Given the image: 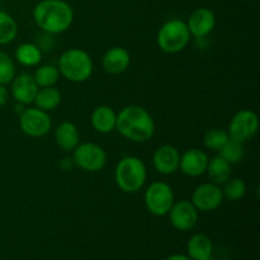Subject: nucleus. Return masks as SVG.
<instances>
[{
  "label": "nucleus",
  "mask_w": 260,
  "mask_h": 260,
  "mask_svg": "<svg viewBox=\"0 0 260 260\" xmlns=\"http://www.w3.org/2000/svg\"><path fill=\"white\" fill-rule=\"evenodd\" d=\"M155 121L151 114L140 106H127L117 114L116 129L121 136L132 142L150 141L155 135Z\"/></svg>",
  "instance_id": "nucleus-1"
},
{
  "label": "nucleus",
  "mask_w": 260,
  "mask_h": 260,
  "mask_svg": "<svg viewBox=\"0 0 260 260\" xmlns=\"http://www.w3.org/2000/svg\"><path fill=\"white\" fill-rule=\"evenodd\" d=\"M33 20L50 35L66 32L74 22V10L63 0H41L33 9Z\"/></svg>",
  "instance_id": "nucleus-2"
},
{
  "label": "nucleus",
  "mask_w": 260,
  "mask_h": 260,
  "mask_svg": "<svg viewBox=\"0 0 260 260\" xmlns=\"http://www.w3.org/2000/svg\"><path fill=\"white\" fill-rule=\"evenodd\" d=\"M114 180L123 193H137L147 180L146 165L137 156L122 157L114 169Z\"/></svg>",
  "instance_id": "nucleus-3"
},
{
  "label": "nucleus",
  "mask_w": 260,
  "mask_h": 260,
  "mask_svg": "<svg viewBox=\"0 0 260 260\" xmlns=\"http://www.w3.org/2000/svg\"><path fill=\"white\" fill-rule=\"evenodd\" d=\"M60 76L71 83H84L93 74L94 63L90 55L81 48H69L58 57Z\"/></svg>",
  "instance_id": "nucleus-4"
},
{
  "label": "nucleus",
  "mask_w": 260,
  "mask_h": 260,
  "mask_svg": "<svg viewBox=\"0 0 260 260\" xmlns=\"http://www.w3.org/2000/svg\"><path fill=\"white\" fill-rule=\"evenodd\" d=\"M190 32L187 23L180 19H170L157 32V46L165 53L182 52L190 42Z\"/></svg>",
  "instance_id": "nucleus-5"
},
{
  "label": "nucleus",
  "mask_w": 260,
  "mask_h": 260,
  "mask_svg": "<svg viewBox=\"0 0 260 260\" xmlns=\"http://www.w3.org/2000/svg\"><path fill=\"white\" fill-rule=\"evenodd\" d=\"M144 202L151 215L157 217L167 216L175 202L173 188L165 182L151 183L145 190Z\"/></svg>",
  "instance_id": "nucleus-6"
},
{
  "label": "nucleus",
  "mask_w": 260,
  "mask_h": 260,
  "mask_svg": "<svg viewBox=\"0 0 260 260\" xmlns=\"http://www.w3.org/2000/svg\"><path fill=\"white\" fill-rule=\"evenodd\" d=\"M73 162L84 172H101L107 164V152L101 145L83 142L73 150Z\"/></svg>",
  "instance_id": "nucleus-7"
},
{
  "label": "nucleus",
  "mask_w": 260,
  "mask_h": 260,
  "mask_svg": "<svg viewBox=\"0 0 260 260\" xmlns=\"http://www.w3.org/2000/svg\"><path fill=\"white\" fill-rule=\"evenodd\" d=\"M19 127L24 135L29 137H43L52 128V121L48 112L37 107L24 108L19 116Z\"/></svg>",
  "instance_id": "nucleus-8"
},
{
  "label": "nucleus",
  "mask_w": 260,
  "mask_h": 260,
  "mask_svg": "<svg viewBox=\"0 0 260 260\" xmlns=\"http://www.w3.org/2000/svg\"><path fill=\"white\" fill-rule=\"evenodd\" d=\"M259 128L258 116L251 109H240L234 114L229 123V136L234 140L244 142L253 139Z\"/></svg>",
  "instance_id": "nucleus-9"
},
{
  "label": "nucleus",
  "mask_w": 260,
  "mask_h": 260,
  "mask_svg": "<svg viewBox=\"0 0 260 260\" xmlns=\"http://www.w3.org/2000/svg\"><path fill=\"white\" fill-rule=\"evenodd\" d=\"M190 202L198 212H212L222 205V188L212 182L203 183L193 190Z\"/></svg>",
  "instance_id": "nucleus-10"
},
{
  "label": "nucleus",
  "mask_w": 260,
  "mask_h": 260,
  "mask_svg": "<svg viewBox=\"0 0 260 260\" xmlns=\"http://www.w3.org/2000/svg\"><path fill=\"white\" fill-rule=\"evenodd\" d=\"M170 223L179 231H189L196 228L198 222V211L192 202L187 200H180L174 202L169 211Z\"/></svg>",
  "instance_id": "nucleus-11"
},
{
  "label": "nucleus",
  "mask_w": 260,
  "mask_h": 260,
  "mask_svg": "<svg viewBox=\"0 0 260 260\" xmlns=\"http://www.w3.org/2000/svg\"><path fill=\"white\" fill-rule=\"evenodd\" d=\"M180 152L173 145H162L157 147L152 155V165L159 174L172 175L179 170Z\"/></svg>",
  "instance_id": "nucleus-12"
},
{
  "label": "nucleus",
  "mask_w": 260,
  "mask_h": 260,
  "mask_svg": "<svg viewBox=\"0 0 260 260\" xmlns=\"http://www.w3.org/2000/svg\"><path fill=\"white\" fill-rule=\"evenodd\" d=\"M208 161H210V157L203 150L189 149L180 154L179 169L187 177L197 178L205 174Z\"/></svg>",
  "instance_id": "nucleus-13"
},
{
  "label": "nucleus",
  "mask_w": 260,
  "mask_h": 260,
  "mask_svg": "<svg viewBox=\"0 0 260 260\" xmlns=\"http://www.w3.org/2000/svg\"><path fill=\"white\" fill-rule=\"evenodd\" d=\"M190 36L196 38H203L210 35L216 25V15L208 8H197L193 10L187 22Z\"/></svg>",
  "instance_id": "nucleus-14"
},
{
  "label": "nucleus",
  "mask_w": 260,
  "mask_h": 260,
  "mask_svg": "<svg viewBox=\"0 0 260 260\" xmlns=\"http://www.w3.org/2000/svg\"><path fill=\"white\" fill-rule=\"evenodd\" d=\"M38 89L40 88H38L37 83L33 79V75L23 73L14 76V79L12 80L10 91H12L13 98L15 99L17 103L28 106V104L33 103Z\"/></svg>",
  "instance_id": "nucleus-15"
},
{
  "label": "nucleus",
  "mask_w": 260,
  "mask_h": 260,
  "mask_svg": "<svg viewBox=\"0 0 260 260\" xmlns=\"http://www.w3.org/2000/svg\"><path fill=\"white\" fill-rule=\"evenodd\" d=\"M129 65H131V55L126 48L119 46L109 48L102 58V68L111 75H119L124 73Z\"/></svg>",
  "instance_id": "nucleus-16"
},
{
  "label": "nucleus",
  "mask_w": 260,
  "mask_h": 260,
  "mask_svg": "<svg viewBox=\"0 0 260 260\" xmlns=\"http://www.w3.org/2000/svg\"><path fill=\"white\" fill-rule=\"evenodd\" d=\"M117 113L109 106H99L93 111L90 116L91 127L98 134H111L116 129Z\"/></svg>",
  "instance_id": "nucleus-17"
},
{
  "label": "nucleus",
  "mask_w": 260,
  "mask_h": 260,
  "mask_svg": "<svg viewBox=\"0 0 260 260\" xmlns=\"http://www.w3.org/2000/svg\"><path fill=\"white\" fill-rule=\"evenodd\" d=\"M56 145L63 151H73L80 144V134L73 122H61L55 129Z\"/></svg>",
  "instance_id": "nucleus-18"
},
{
  "label": "nucleus",
  "mask_w": 260,
  "mask_h": 260,
  "mask_svg": "<svg viewBox=\"0 0 260 260\" xmlns=\"http://www.w3.org/2000/svg\"><path fill=\"white\" fill-rule=\"evenodd\" d=\"M187 253L192 260H206L212 256V240L205 234H196L188 240Z\"/></svg>",
  "instance_id": "nucleus-19"
},
{
  "label": "nucleus",
  "mask_w": 260,
  "mask_h": 260,
  "mask_svg": "<svg viewBox=\"0 0 260 260\" xmlns=\"http://www.w3.org/2000/svg\"><path fill=\"white\" fill-rule=\"evenodd\" d=\"M61 101H62V96L58 89H56L55 86H46V88L38 89L33 103L42 111L51 112L60 106Z\"/></svg>",
  "instance_id": "nucleus-20"
},
{
  "label": "nucleus",
  "mask_w": 260,
  "mask_h": 260,
  "mask_svg": "<svg viewBox=\"0 0 260 260\" xmlns=\"http://www.w3.org/2000/svg\"><path fill=\"white\" fill-rule=\"evenodd\" d=\"M206 173L210 177L211 182L217 185H221L231 178V164L218 155V156H215L208 161Z\"/></svg>",
  "instance_id": "nucleus-21"
},
{
  "label": "nucleus",
  "mask_w": 260,
  "mask_h": 260,
  "mask_svg": "<svg viewBox=\"0 0 260 260\" xmlns=\"http://www.w3.org/2000/svg\"><path fill=\"white\" fill-rule=\"evenodd\" d=\"M15 60L25 68H35L42 61V51L35 43L24 42L15 50Z\"/></svg>",
  "instance_id": "nucleus-22"
},
{
  "label": "nucleus",
  "mask_w": 260,
  "mask_h": 260,
  "mask_svg": "<svg viewBox=\"0 0 260 260\" xmlns=\"http://www.w3.org/2000/svg\"><path fill=\"white\" fill-rule=\"evenodd\" d=\"M18 24L9 13L0 10V46L9 45L17 38Z\"/></svg>",
  "instance_id": "nucleus-23"
},
{
  "label": "nucleus",
  "mask_w": 260,
  "mask_h": 260,
  "mask_svg": "<svg viewBox=\"0 0 260 260\" xmlns=\"http://www.w3.org/2000/svg\"><path fill=\"white\" fill-rule=\"evenodd\" d=\"M33 79L37 83L38 88H46V86H55L60 79V71L57 66H53L51 63L47 65H41L36 69L33 74Z\"/></svg>",
  "instance_id": "nucleus-24"
},
{
  "label": "nucleus",
  "mask_w": 260,
  "mask_h": 260,
  "mask_svg": "<svg viewBox=\"0 0 260 260\" xmlns=\"http://www.w3.org/2000/svg\"><path fill=\"white\" fill-rule=\"evenodd\" d=\"M218 152H220V156H222L226 161L234 165L238 164L244 159V156H245V146H244V142H240L230 137Z\"/></svg>",
  "instance_id": "nucleus-25"
},
{
  "label": "nucleus",
  "mask_w": 260,
  "mask_h": 260,
  "mask_svg": "<svg viewBox=\"0 0 260 260\" xmlns=\"http://www.w3.org/2000/svg\"><path fill=\"white\" fill-rule=\"evenodd\" d=\"M246 189L248 188H246L245 180L241 179V178H230L228 182L223 183V200L231 201V202L240 201L245 196Z\"/></svg>",
  "instance_id": "nucleus-26"
},
{
  "label": "nucleus",
  "mask_w": 260,
  "mask_h": 260,
  "mask_svg": "<svg viewBox=\"0 0 260 260\" xmlns=\"http://www.w3.org/2000/svg\"><path fill=\"white\" fill-rule=\"evenodd\" d=\"M230 139L229 132L222 128H210L206 131L205 136H203V145L206 149L212 150V151H220L223 147V145L228 142Z\"/></svg>",
  "instance_id": "nucleus-27"
},
{
  "label": "nucleus",
  "mask_w": 260,
  "mask_h": 260,
  "mask_svg": "<svg viewBox=\"0 0 260 260\" xmlns=\"http://www.w3.org/2000/svg\"><path fill=\"white\" fill-rule=\"evenodd\" d=\"M15 76V63L4 51H0V85L12 83Z\"/></svg>",
  "instance_id": "nucleus-28"
},
{
  "label": "nucleus",
  "mask_w": 260,
  "mask_h": 260,
  "mask_svg": "<svg viewBox=\"0 0 260 260\" xmlns=\"http://www.w3.org/2000/svg\"><path fill=\"white\" fill-rule=\"evenodd\" d=\"M8 98H9V91H8L7 86L0 85V108L7 104Z\"/></svg>",
  "instance_id": "nucleus-29"
},
{
  "label": "nucleus",
  "mask_w": 260,
  "mask_h": 260,
  "mask_svg": "<svg viewBox=\"0 0 260 260\" xmlns=\"http://www.w3.org/2000/svg\"><path fill=\"white\" fill-rule=\"evenodd\" d=\"M165 260H192L188 255H183V254H173V255L168 256Z\"/></svg>",
  "instance_id": "nucleus-30"
},
{
  "label": "nucleus",
  "mask_w": 260,
  "mask_h": 260,
  "mask_svg": "<svg viewBox=\"0 0 260 260\" xmlns=\"http://www.w3.org/2000/svg\"><path fill=\"white\" fill-rule=\"evenodd\" d=\"M206 260H215V259H213L212 256H210V258H207V259H206Z\"/></svg>",
  "instance_id": "nucleus-31"
}]
</instances>
